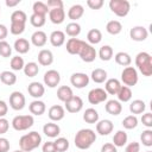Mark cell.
<instances>
[{"label": "cell", "instance_id": "cell-1", "mask_svg": "<svg viewBox=\"0 0 152 152\" xmlns=\"http://www.w3.org/2000/svg\"><path fill=\"white\" fill-rule=\"evenodd\" d=\"M96 140V133L90 128H82L80 129L74 139L75 146L80 150H88Z\"/></svg>", "mask_w": 152, "mask_h": 152}, {"label": "cell", "instance_id": "cell-2", "mask_svg": "<svg viewBox=\"0 0 152 152\" xmlns=\"http://www.w3.org/2000/svg\"><path fill=\"white\" fill-rule=\"evenodd\" d=\"M40 142H42L40 134L36 131H32V132H28L27 134H24L19 139V147L24 152H31L34 148L39 147Z\"/></svg>", "mask_w": 152, "mask_h": 152}, {"label": "cell", "instance_id": "cell-3", "mask_svg": "<svg viewBox=\"0 0 152 152\" xmlns=\"http://www.w3.org/2000/svg\"><path fill=\"white\" fill-rule=\"evenodd\" d=\"M135 65L144 76L148 77L152 75V57L148 52H139L135 56Z\"/></svg>", "mask_w": 152, "mask_h": 152}, {"label": "cell", "instance_id": "cell-4", "mask_svg": "<svg viewBox=\"0 0 152 152\" xmlns=\"http://www.w3.org/2000/svg\"><path fill=\"white\" fill-rule=\"evenodd\" d=\"M109 8L115 15L124 18L129 13L131 4L127 0H110L109 1Z\"/></svg>", "mask_w": 152, "mask_h": 152}, {"label": "cell", "instance_id": "cell-5", "mask_svg": "<svg viewBox=\"0 0 152 152\" xmlns=\"http://www.w3.org/2000/svg\"><path fill=\"white\" fill-rule=\"evenodd\" d=\"M12 127L15 131H27L34 124V119L32 115H17L12 120Z\"/></svg>", "mask_w": 152, "mask_h": 152}, {"label": "cell", "instance_id": "cell-6", "mask_svg": "<svg viewBox=\"0 0 152 152\" xmlns=\"http://www.w3.org/2000/svg\"><path fill=\"white\" fill-rule=\"evenodd\" d=\"M121 81L126 87H133L138 83V71L134 66H126L121 72Z\"/></svg>", "mask_w": 152, "mask_h": 152}, {"label": "cell", "instance_id": "cell-7", "mask_svg": "<svg viewBox=\"0 0 152 152\" xmlns=\"http://www.w3.org/2000/svg\"><path fill=\"white\" fill-rule=\"evenodd\" d=\"M78 56L81 57V59L83 62L91 63V62L95 61V58L97 56V52H96V50H95V48L93 45H90V44H88V43L84 42L83 43V46H82V49H81V51L78 53Z\"/></svg>", "mask_w": 152, "mask_h": 152}, {"label": "cell", "instance_id": "cell-8", "mask_svg": "<svg viewBox=\"0 0 152 152\" xmlns=\"http://www.w3.org/2000/svg\"><path fill=\"white\" fill-rule=\"evenodd\" d=\"M108 94L102 88H94L88 93V101L90 104H99L107 101Z\"/></svg>", "mask_w": 152, "mask_h": 152}, {"label": "cell", "instance_id": "cell-9", "mask_svg": "<svg viewBox=\"0 0 152 152\" xmlns=\"http://www.w3.org/2000/svg\"><path fill=\"white\" fill-rule=\"evenodd\" d=\"M26 103V99L24 96L23 93L15 90L13 93H11L10 95V107L14 110H21L25 107Z\"/></svg>", "mask_w": 152, "mask_h": 152}, {"label": "cell", "instance_id": "cell-10", "mask_svg": "<svg viewBox=\"0 0 152 152\" xmlns=\"http://www.w3.org/2000/svg\"><path fill=\"white\" fill-rule=\"evenodd\" d=\"M43 80H44V84L48 86L49 88H56L61 82V75L57 70L51 69L44 74Z\"/></svg>", "mask_w": 152, "mask_h": 152}, {"label": "cell", "instance_id": "cell-11", "mask_svg": "<svg viewBox=\"0 0 152 152\" xmlns=\"http://www.w3.org/2000/svg\"><path fill=\"white\" fill-rule=\"evenodd\" d=\"M70 83L77 89H82L89 84V76L84 72H74L70 77Z\"/></svg>", "mask_w": 152, "mask_h": 152}, {"label": "cell", "instance_id": "cell-12", "mask_svg": "<svg viewBox=\"0 0 152 152\" xmlns=\"http://www.w3.org/2000/svg\"><path fill=\"white\" fill-rule=\"evenodd\" d=\"M82 108H83V100L80 96L74 95L69 101L65 102V109L69 113H72V114L78 113Z\"/></svg>", "mask_w": 152, "mask_h": 152}, {"label": "cell", "instance_id": "cell-13", "mask_svg": "<svg viewBox=\"0 0 152 152\" xmlns=\"http://www.w3.org/2000/svg\"><path fill=\"white\" fill-rule=\"evenodd\" d=\"M148 36L147 30L144 26H134L129 30V37L134 42H144Z\"/></svg>", "mask_w": 152, "mask_h": 152}, {"label": "cell", "instance_id": "cell-14", "mask_svg": "<svg viewBox=\"0 0 152 152\" xmlns=\"http://www.w3.org/2000/svg\"><path fill=\"white\" fill-rule=\"evenodd\" d=\"M113 128H114V125L108 119H103L96 122V132L100 135H108L109 133L113 132Z\"/></svg>", "mask_w": 152, "mask_h": 152}, {"label": "cell", "instance_id": "cell-15", "mask_svg": "<svg viewBox=\"0 0 152 152\" xmlns=\"http://www.w3.org/2000/svg\"><path fill=\"white\" fill-rule=\"evenodd\" d=\"M83 40L78 39V38H69L68 42H66V51L70 53V55H78L82 46H83Z\"/></svg>", "mask_w": 152, "mask_h": 152}, {"label": "cell", "instance_id": "cell-16", "mask_svg": "<svg viewBox=\"0 0 152 152\" xmlns=\"http://www.w3.org/2000/svg\"><path fill=\"white\" fill-rule=\"evenodd\" d=\"M49 19L51 20L52 24H56V25H59L64 21L65 19V11L64 8H52L49 11Z\"/></svg>", "mask_w": 152, "mask_h": 152}, {"label": "cell", "instance_id": "cell-17", "mask_svg": "<svg viewBox=\"0 0 152 152\" xmlns=\"http://www.w3.org/2000/svg\"><path fill=\"white\" fill-rule=\"evenodd\" d=\"M27 91H28V94L32 96V97H34V99H40L43 95H44V93H45V87L40 83V82H31L30 84H28V87H27Z\"/></svg>", "mask_w": 152, "mask_h": 152}, {"label": "cell", "instance_id": "cell-18", "mask_svg": "<svg viewBox=\"0 0 152 152\" xmlns=\"http://www.w3.org/2000/svg\"><path fill=\"white\" fill-rule=\"evenodd\" d=\"M48 115L52 121H61L65 116V109L59 104H53L49 108Z\"/></svg>", "mask_w": 152, "mask_h": 152}, {"label": "cell", "instance_id": "cell-19", "mask_svg": "<svg viewBox=\"0 0 152 152\" xmlns=\"http://www.w3.org/2000/svg\"><path fill=\"white\" fill-rule=\"evenodd\" d=\"M38 63L40 64V65H43V66H49V65H51L52 64V62H53V55H52V52L50 51V50H48V49H43V50H40L39 52H38Z\"/></svg>", "mask_w": 152, "mask_h": 152}, {"label": "cell", "instance_id": "cell-20", "mask_svg": "<svg viewBox=\"0 0 152 152\" xmlns=\"http://www.w3.org/2000/svg\"><path fill=\"white\" fill-rule=\"evenodd\" d=\"M46 42H48V36H46V33L44 31L38 30V31L33 32L32 36H31V43L37 48L44 46L46 44Z\"/></svg>", "mask_w": 152, "mask_h": 152}, {"label": "cell", "instance_id": "cell-21", "mask_svg": "<svg viewBox=\"0 0 152 152\" xmlns=\"http://www.w3.org/2000/svg\"><path fill=\"white\" fill-rule=\"evenodd\" d=\"M121 88V82L118 78H109L104 83V90L109 95H116Z\"/></svg>", "mask_w": 152, "mask_h": 152}, {"label": "cell", "instance_id": "cell-22", "mask_svg": "<svg viewBox=\"0 0 152 152\" xmlns=\"http://www.w3.org/2000/svg\"><path fill=\"white\" fill-rule=\"evenodd\" d=\"M104 109L110 115H119L122 112V104L118 100H109L104 104Z\"/></svg>", "mask_w": 152, "mask_h": 152}, {"label": "cell", "instance_id": "cell-23", "mask_svg": "<svg viewBox=\"0 0 152 152\" xmlns=\"http://www.w3.org/2000/svg\"><path fill=\"white\" fill-rule=\"evenodd\" d=\"M43 133L49 138H57L61 133V127L55 122H48L43 126Z\"/></svg>", "mask_w": 152, "mask_h": 152}, {"label": "cell", "instance_id": "cell-24", "mask_svg": "<svg viewBox=\"0 0 152 152\" xmlns=\"http://www.w3.org/2000/svg\"><path fill=\"white\" fill-rule=\"evenodd\" d=\"M50 43L55 48L62 46L65 43V33L63 31H61V30H56V31L51 32V34H50Z\"/></svg>", "mask_w": 152, "mask_h": 152}, {"label": "cell", "instance_id": "cell-25", "mask_svg": "<svg viewBox=\"0 0 152 152\" xmlns=\"http://www.w3.org/2000/svg\"><path fill=\"white\" fill-rule=\"evenodd\" d=\"M72 96H74V93H72V89L69 86H61L57 89V97H58L59 101H62L64 103L66 101H69Z\"/></svg>", "mask_w": 152, "mask_h": 152}, {"label": "cell", "instance_id": "cell-26", "mask_svg": "<svg viewBox=\"0 0 152 152\" xmlns=\"http://www.w3.org/2000/svg\"><path fill=\"white\" fill-rule=\"evenodd\" d=\"M28 109H30L31 114L39 116V115H42V114L45 113L46 106H45V103H44L43 101H40V100H34V101H32V102L30 103Z\"/></svg>", "mask_w": 152, "mask_h": 152}, {"label": "cell", "instance_id": "cell-27", "mask_svg": "<svg viewBox=\"0 0 152 152\" xmlns=\"http://www.w3.org/2000/svg\"><path fill=\"white\" fill-rule=\"evenodd\" d=\"M84 13V8L82 5L80 4H76V5H72L69 11H68V17L69 19H71L72 21H76L77 19H80Z\"/></svg>", "mask_w": 152, "mask_h": 152}, {"label": "cell", "instance_id": "cell-28", "mask_svg": "<svg viewBox=\"0 0 152 152\" xmlns=\"http://www.w3.org/2000/svg\"><path fill=\"white\" fill-rule=\"evenodd\" d=\"M14 50L18 52V53H27L30 51V42L25 38H18L15 42H14Z\"/></svg>", "mask_w": 152, "mask_h": 152}, {"label": "cell", "instance_id": "cell-29", "mask_svg": "<svg viewBox=\"0 0 152 152\" xmlns=\"http://www.w3.org/2000/svg\"><path fill=\"white\" fill-rule=\"evenodd\" d=\"M91 80L95 82V83H103L107 81V71L104 69H101V68H96L91 71V75H90Z\"/></svg>", "mask_w": 152, "mask_h": 152}, {"label": "cell", "instance_id": "cell-30", "mask_svg": "<svg viewBox=\"0 0 152 152\" xmlns=\"http://www.w3.org/2000/svg\"><path fill=\"white\" fill-rule=\"evenodd\" d=\"M127 139H128V137H127V133L125 131H118L113 137V142L112 144L115 147H124L127 142Z\"/></svg>", "mask_w": 152, "mask_h": 152}, {"label": "cell", "instance_id": "cell-31", "mask_svg": "<svg viewBox=\"0 0 152 152\" xmlns=\"http://www.w3.org/2000/svg\"><path fill=\"white\" fill-rule=\"evenodd\" d=\"M87 39L89 42L88 44H90V45L99 44L102 40V33H101V31L99 28H91L87 33Z\"/></svg>", "mask_w": 152, "mask_h": 152}, {"label": "cell", "instance_id": "cell-32", "mask_svg": "<svg viewBox=\"0 0 152 152\" xmlns=\"http://www.w3.org/2000/svg\"><path fill=\"white\" fill-rule=\"evenodd\" d=\"M114 59H115V62L119 64V65H121V66H129V64L132 63V58H131V56L127 53V52H124V51H120V52H118L115 56H114Z\"/></svg>", "mask_w": 152, "mask_h": 152}, {"label": "cell", "instance_id": "cell-33", "mask_svg": "<svg viewBox=\"0 0 152 152\" xmlns=\"http://www.w3.org/2000/svg\"><path fill=\"white\" fill-rule=\"evenodd\" d=\"M0 81L6 86H13L17 82V76L14 72L10 70H5L0 74Z\"/></svg>", "mask_w": 152, "mask_h": 152}, {"label": "cell", "instance_id": "cell-34", "mask_svg": "<svg viewBox=\"0 0 152 152\" xmlns=\"http://www.w3.org/2000/svg\"><path fill=\"white\" fill-rule=\"evenodd\" d=\"M145 108H146V104L142 100H133L131 103H129V112L135 115V114H141L145 112Z\"/></svg>", "mask_w": 152, "mask_h": 152}, {"label": "cell", "instance_id": "cell-35", "mask_svg": "<svg viewBox=\"0 0 152 152\" xmlns=\"http://www.w3.org/2000/svg\"><path fill=\"white\" fill-rule=\"evenodd\" d=\"M83 120L87 124H96L99 121V113L94 108H87L83 113Z\"/></svg>", "mask_w": 152, "mask_h": 152}, {"label": "cell", "instance_id": "cell-36", "mask_svg": "<svg viewBox=\"0 0 152 152\" xmlns=\"http://www.w3.org/2000/svg\"><path fill=\"white\" fill-rule=\"evenodd\" d=\"M106 31L109 33V34H119L121 31H122V25L119 20H110L107 23L106 25Z\"/></svg>", "mask_w": 152, "mask_h": 152}, {"label": "cell", "instance_id": "cell-37", "mask_svg": "<svg viewBox=\"0 0 152 152\" xmlns=\"http://www.w3.org/2000/svg\"><path fill=\"white\" fill-rule=\"evenodd\" d=\"M64 33H66L71 38H76L81 33V25L78 23H76V21H71V23H69L66 25Z\"/></svg>", "mask_w": 152, "mask_h": 152}, {"label": "cell", "instance_id": "cell-38", "mask_svg": "<svg viewBox=\"0 0 152 152\" xmlns=\"http://www.w3.org/2000/svg\"><path fill=\"white\" fill-rule=\"evenodd\" d=\"M118 101L119 102H128L131 99H132V90L129 87H126V86H121V88L119 89L118 94Z\"/></svg>", "mask_w": 152, "mask_h": 152}, {"label": "cell", "instance_id": "cell-39", "mask_svg": "<svg viewBox=\"0 0 152 152\" xmlns=\"http://www.w3.org/2000/svg\"><path fill=\"white\" fill-rule=\"evenodd\" d=\"M99 57L103 62H108L113 58V49L109 45H103L99 50Z\"/></svg>", "mask_w": 152, "mask_h": 152}, {"label": "cell", "instance_id": "cell-40", "mask_svg": "<svg viewBox=\"0 0 152 152\" xmlns=\"http://www.w3.org/2000/svg\"><path fill=\"white\" fill-rule=\"evenodd\" d=\"M23 70H24V74L27 77H34L39 72V66H38V64L36 62H28V63L25 64Z\"/></svg>", "mask_w": 152, "mask_h": 152}, {"label": "cell", "instance_id": "cell-41", "mask_svg": "<svg viewBox=\"0 0 152 152\" xmlns=\"http://www.w3.org/2000/svg\"><path fill=\"white\" fill-rule=\"evenodd\" d=\"M32 11H33L34 14H40V15H45L46 17V14L49 13L50 10L48 8V6H46L45 2H43V1H36L33 4V6H32Z\"/></svg>", "mask_w": 152, "mask_h": 152}, {"label": "cell", "instance_id": "cell-42", "mask_svg": "<svg viewBox=\"0 0 152 152\" xmlns=\"http://www.w3.org/2000/svg\"><path fill=\"white\" fill-rule=\"evenodd\" d=\"M53 145L57 152H65L69 148V140L66 138L59 137V138H56V140L53 141Z\"/></svg>", "mask_w": 152, "mask_h": 152}, {"label": "cell", "instance_id": "cell-43", "mask_svg": "<svg viewBox=\"0 0 152 152\" xmlns=\"http://www.w3.org/2000/svg\"><path fill=\"white\" fill-rule=\"evenodd\" d=\"M27 20V15L24 11L21 10H17L11 14V23H21V24H26Z\"/></svg>", "mask_w": 152, "mask_h": 152}, {"label": "cell", "instance_id": "cell-44", "mask_svg": "<svg viewBox=\"0 0 152 152\" xmlns=\"http://www.w3.org/2000/svg\"><path fill=\"white\" fill-rule=\"evenodd\" d=\"M122 126L126 129H133L138 126V118L135 115H128L122 120Z\"/></svg>", "mask_w": 152, "mask_h": 152}, {"label": "cell", "instance_id": "cell-45", "mask_svg": "<svg viewBox=\"0 0 152 152\" xmlns=\"http://www.w3.org/2000/svg\"><path fill=\"white\" fill-rule=\"evenodd\" d=\"M45 21H46V17H45V15H40V14H34V13H32V15L30 17V23H31V25L34 26V27H38V28L42 27V26H44Z\"/></svg>", "mask_w": 152, "mask_h": 152}, {"label": "cell", "instance_id": "cell-46", "mask_svg": "<svg viewBox=\"0 0 152 152\" xmlns=\"http://www.w3.org/2000/svg\"><path fill=\"white\" fill-rule=\"evenodd\" d=\"M24 66H25V62H24L23 57H20V56L12 57V59H11V69L12 70L20 71V70L24 69Z\"/></svg>", "mask_w": 152, "mask_h": 152}, {"label": "cell", "instance_id": "cell-47", "mask_svg": "<svg viewBox=\"0 0 152 152\" xmlns=\"http://www.w3.org/2000/svg\"><path fill=\"white\" fill-rule=\"evenodd\" d=\"M140 140L144 146L151 147L152 146V129L147 128V129L142 131V133L140 134Z\"/></svg>", "mask_w": 152, "mask_h": 152}, {"label": "cell", "instance_id": "cell-48", "mask_svg": "<svg viewBox=\"0 0 152 152\" xmlns=\"http://www.w3.org/2000/svg\"><path fill=\"white\" fill-rule=\"evenodd\" d=\"M12 53V46L10 45V43H7L6 40H1L0 42V56L1 57H10Z\"/></svg>", "mask_w": 152, "mask_h": 152}, {"label": "cell", "instance_id": "cell-49", "mask_svg": "<svg viewBox=\"0 0 152 152\" xmlns=\"http://www.w3.org/2000/svg\"><path fill=\"white\" fill-rule=\"evenodd\" d=\"M25 31V24L21 23H11L10 26V32L14 36H19Z\"/></svg>", "mask_w": 152, "mask_h": 152}, {"label": "cell", "instance_id": "cell-50", "mask_svg": "<svg viewBox=\"0 0 152 152\" xmlns=\"http://www.w3.org/2000/svg\"><path fill=\"white\" fill-rule=\"evenodd\" d=\"M103 0H87V5L91 10H100L103 6Z\"/></svg>", "mask_w": 152, "mask_h": 152}, {"label": "cell", "instance_id": "cell-51", "mask_svg": "<svg viewBox=\"0 0 152 152\" xmlns=\"http://www.w3.org/2000/svg\"><path fill=\"white\" fill-rule=\"evenodd\" d=\"M141 122L144 126H146L147 128H151L152 127V113H145L142 114L141 116Z\"/></svg>", "mask_w": 152, "mask_h": 152}, {"label": "cell", "instance_id": "cell-52", "mask_svg": "<svg viewBox=\"0 0 152 152\" xmlns=\"http://www.w3.org/2000/svg\"><path fill=\"white\" fill-rule=\"evenodd\" d=\"M140 151V144L138 141H132L126 145L125 152H139Z\"/></svg>", "mask_w": 152, "mask_h": 152}, {"label": "cell", "instance_id": "cell-53", "mask_svg": "<svg viewBox=\"0 0 152 152\" xmlns=\"http://www.w3.org/2000/svg\"><path fill=\"white\" fill-rule=\"evenodd\" d=\"M46 6L49 10H52V8H62L63 7V1L62 0H48L46 2Z\"/></svg>", "mask_w": 152, "mask_h": 152}, {"label": "cell", "instance_id": "cell-54", "mask_svg": "<svg viewBox=\"0 0 152 152\" xmlns=\"http://www.w3.org/2000/svg\"><path fill=\"white\" fill-rule=\"evenodd\" d=\"M10 128V121L5 118H0V135L7 133Z\"/></svg>", "mask_w": 152, "mask_h": 152}, {"label": "cell", "instance_id": "cell-55", "mask_svg": "<svg viewBox=\"0 0 152 152\" xmlns=\"http://www.w3.org/2000/svg\"><path fill=\"white\" fill-rule=\"evenodd\" d=\"M10 147H11V145H10L8 139L0 137V152H8Z\"/></svg>", "mask_w": 152, "mask_h": 152}, {"label": "cell", "instance_id": "cell-56", "mask_svg": "<svg viewBox=\"0 0 152 152\" xmlns=\"http://www.w3.org/2000/svg\"><path fill=\"white\" fill-rule=\"evenodd\" d=\"M42 150H43V152H57L56 148H55L53 141H46V142H44Z\"/></svg>", "mask_w": 152, "mask_h": 152}, {"label": "cell", "instance_id": "cell-57", "mask_svg": "<svg viewBox=\"0 0 152 152\" xmlns=\"http://www.w3.org/2000/svg\"><path fill=\"white\" fill-rule=\"evenodd\" d=\"M101 152H118V150L112 142H106L104 145H102Z\"/></svg>", "mask_w": 152, "mask_h": 152}, {"label": "cell", "instance_id": "cell-58", "mask_svg": "<svg viewBox=\"0 0 152 152\" xmlns=\"http://www.w3.org/2000/svg\"><path fill=\"white\" fill-rule=\"evenodd\" d=\"M8 112V106L4 100H0V118H5Z\"/></svg>", "mask_w": 152, "mask_h": 152}, {"label": "cell", "instance_id": "cell-59", "mask_svg": "<svg viewBox=\"0 0 152 152\" xmlns=\"http://www.w3.org/2000/svg\"><path fill=\"white\" fill-rule=\"evenodd\" d=\"M7 34H8V28L4 24H0V42L1 40H5V38L7 37Z\"/></svg>", "mask_w": 152, "mask_h": 152}, {"label": "cell", "instance_id": "cell-60", "mask_svg": "<svg viewBox=\"0 0 152 152\" xmlns=\"http://www.w3.org/2000/svg\"><path fill=\"white\" fill-rule=\"evenodd\" d=\"M5 4H6L7 7H14V6L20 4V0H6Z\"/></svg>", "mask_w": 152, "mask_h": 152}, {"label": "cell", "instance_id": "cell-61", "mask_svg": "<svg viewBox=\"0 0 152 152\" xmlns=\"http://www.w3.org/2000/svg\"><path fill=\"white\" fill-rule=\"evenodd\" d=\"M13 152H24V151H21V150H15V151H13Z\"/></svg>", "mask_w": 152, "mask_h": 152}]
</instances>
